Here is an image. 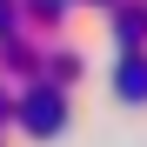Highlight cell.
I'll return each instance as SVG.
<instances>
[{
	"label": "cell",
	"mask_w": 147,
	"mask_h": 147,
	"mask_svg": "<svg viewBox=\"0 0 147 147\" xmlns=\"http://www.w3.org/2000/svg\"><path fill=\"white\" fill-rule=\"evenodd\" d=\"M120 94H147V67H127V74H120Z\"/></svg>",
	"instance_id": "cell-1"
}]
</instances>
